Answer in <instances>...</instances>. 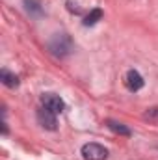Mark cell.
Listing matches in <instances>:
<instances>
[{"label":"cell","instance_id":"6da1fadb","mask_svg":"<svg viewBox=\"0 0 158 160\" xmlns=\"http://www.w3.org/2000/svg\"><path fill=\"white\" fill-rule=\"evenodd\" d=\"M48 50L54 56L63 58V56H67V54H71L75 50V43L67 34H54L52 39L48 41Z\"/></svg>","mask_w":158,"mask_h":160},{"label":"cell","instance_id":"9c48e42d","mask_svg":"<svg viewBox=\"0 0 158 160\" xmlns=\"http://www.w3.org/2000/svg\"><path fill=\"white\" fill-rule=\"evenodd\" d=\"M24 4H26V9L30 13H34V15H39L41 13V2L39 0H24Z\"/></svg>","mask_w":158,"mask_h":160},{"label":"cell","instance_id":"ba28073f","mask_svg":"<svg viewBox=\"0 0 158 160\" xmlns=\"http://www.w3.org/2000/svg\"><path fill=\"white\" fill-rule=\"evenodd\" d=\"M101 19H102V9H101V8H95V9H91V11L87 13V17L84 19V26H93V24H97Z\"/></svg>","mask_w":158,"mask_h":160},{"label":"cell","instance_id":"5b68a950","mask_svg":"<svg viewBox=\"0 0 158 160\" xmlns=\"http://www.w3.org/2000/svg\"><path fill=\"white\" fill-rule=\"evenodd\" d=\"M125 82H126V88L130 89V91H140L141 88H143V78H141V75L138 73V71H134V69H130L128 73H126V78H125Z\"/></svg>","mask_w":158,"mask_h":160},{"label":"cell","instance_id":"277c9868","mask_svg":"<svg viewBox=\"0 0 158 160\" xmlns=\"http://www.w3.org/2000/svg\"><path fill=\"white\" fill-rule=\"evenodd\" d=\"M41 101H43V106L48 108V110H52L54 114H60V112H63V108H65L63 99H62L60 95H56V93H45V95L41 97Z\"/></svg>","mask_w":158,"mask_h":160},{"label":"cell","instance_id":"30bf717a","mask_svg":"<svg viewBox=\"0 0 158 160\" xmlns=\"http://www.w3.org/2000/svg\"><path fill=\"white\" fill-rule=\"evenodd\" d=\"M143 118L149 121V123H155V125H158V106L147 108V112L143 114Z\"/></svg>","mask_w":158,"mask_h":160},{"label":"cell","instance_id":"8992f818","mask_svg":"<svg viewBox=\"0 0 158 160\" xmlns=\"http://www.w3.org/2000/svg\"><path fill=\"white\" fill-rule=\"evenodd\" d=\"M106 125H108V128L112 130V132H116L119 136H130L132 132H130V128L128 127H125L123 123H119V121H114V119H108L106 121Z\"/></svg>","mask_w":158,"mask_h":160},{"label":"cell","instance_id":"7a4b0ae2","mask_svg":"<svg viewBox=\"0 0 158 160\" xmlns=\"http://www.w3.org/2000/svg\"><path fill=\"white\" fill-rule=\"evenodd\" d=\"M82 157H84V160H106L108 149L102 147L101 143L91 142V143H86L82 147Z\"/></svg>","mask_w":158,"mask_h":160},{"label":"cell","instance_id":"3957f363","mask_svg":"<svg viewBox=\"0 0 158 160\" xmlns=\"http://www.w3.org/2000/svg\"><path fill=\"white\" fill-rule=\"evenodd\" d=\"M37 121H39L41 127H43V128H47V130H56V128H58L56 114H54L52 110L45 108V106L37 110Z\"/></svg>","mask_w":158,"mask_h":160},{"label":"cell","instance_id":"52a82bcc","mask_svg":"<svg viewBox=\"0 0 158 160\" xmlns=\"http://www.w3.org/2000/svg\"><path fill=\"white\" fill-rule=\"evenodd\" d=\"M0 80H2V84L7 86V88H17V86H19V78H17V75L9 73L7 69H2V71H0Z\"/></svg>","mask_w":158,"mask_h":160}]
</instances>
